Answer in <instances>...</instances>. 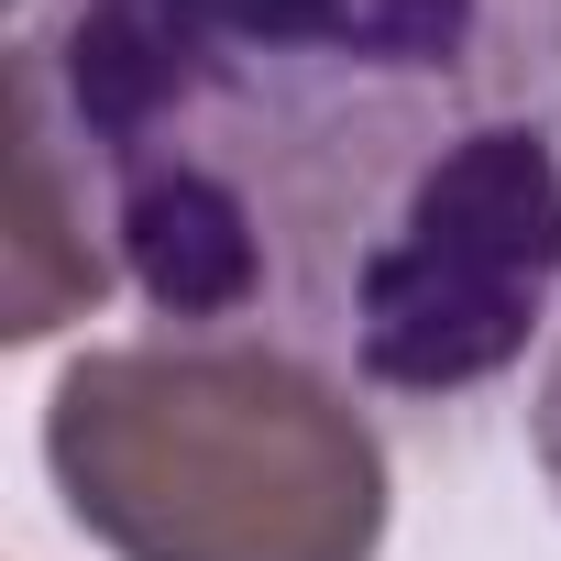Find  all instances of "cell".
<instances>
[{
    "label": "cell",
    "mask_w": 561,
    "mask_h": 561,
    "mask_svg": "<svg viewBox=\"0 0 561 561\" xmlns=\"http://www.w3.org/2000/svg\"><path fill=\"white\" fill-rule=\"evenodd\" d=\"M100 298H111V253H100L89 209L67 198L56 154L34 133H12V242H0V309H12V320H0V331L45 342V331H67Z\"/></svg>",
    "instance_id": "obj_3"
},
{
    "label": "cell",
    "mask_w": 561,
    "mask_h": 561,
    "mask_svg": "<svg viewBox=\"0 0 561 561\" xmlns=\"http://www.w3.org/2000/svg\"><path fill=\"white\" fill-rule=\"evenodd\" d=\"M45 462L111 561H375L386 539V451L353 397L231 342L78 353Z\"/></svg>",
    "instance_id": "obj_2"
},
{
    "label": "cell",
    "mask_w": 561,
    "mask_h": 561,
    "mask_svg": "<svg viewBox=\"0 0 561 561\" xmlns=\"http://www.w3.org/2000/svg\"><path fill=\"white\" fill-rule=\"evenodd\" d=\"M0 100L165 342L440 419L561 309V0H34Z\"/></svg>",
    "instance_id": "obj_1"
},
{
    "label": "cell",
    "mask_w": 561,
    "mask_h": 561,
    "mask_svg": "<svg viewBox=\"0 0 561 561\" xmlns=\"http://www.w3.org/2000/svg\"><path fill=\"white\" fill-rule=\"evenodd\" d=\"M528 451H539V473H550V495H561V342H550L539 397H528Z\"/></svg>",
    "instance_id": "obj_4"
}]
</instances>
